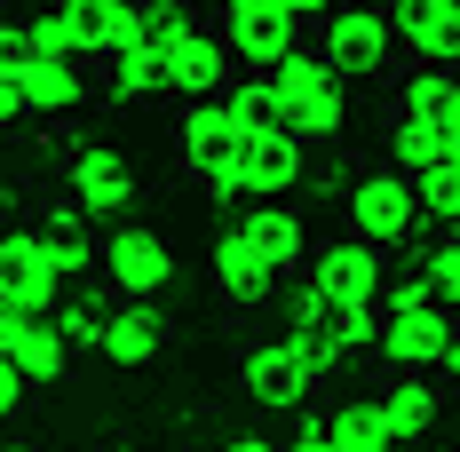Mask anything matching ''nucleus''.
Masks as SVG:
<instances>
[{
	"label": "nucleus",
	"instance_id": "obj_1",
	"mask_svg": "<svg viewBox=\"0 0 460 452\" xmlns=\"http://www.w3.org/2000/svg\"><path fill=\"white\" fill-rule=\"evenodd\" d=\"M246 151H254V128H238L230 95H199L175 111V159L190 167V182L223 207L246 191Z\"/></svg>",
	"mask_w": 460,
	"mask_h": 452
},
{
	"label": "nucleus",
	"instance_id": "obj_2",
	"mask_svg": "<svg viewBox=\"0 0 460 452\" xmlns=\"http://www.w3.org/2000/svg\"><path fill=\"white\" fill-rule=\"evenodd\" d=\"M341 207H349V238H366V246H381V254H405V246L420 238V223H429L420 182L405 175V167H373Z\"/></svg>",
	"mask_w": 460,
	"mask_h": 452
},
{
	"label": "nucleus",
	"instance_id": "obj_3",
	"mask_svg": "<svg viewBox=\"0 0 460 452\" xmlns=\"http://www.w3.org/2000/svg\"><path fill=\"white\" fill-rule=\"evenodd\" d=\"M318 48H325V64L341 80H381L397 64V16L389 8H366V0H341L318 24Z\"/></svg>",
	"mask_w": 460,
	"mask_h": 452
},
{
	"label": "nucleus",
	"instance_id": "obj_4",
	"mask_svg": "<svg viewBox=\"0 0 460 452\" xmlns=\"http://www.w3.org/2000/svg\"><path fill=\"white\" fill-rule=\"evenodd\" d=\"M223 40L238 56V72H278L294 48L310 40V24L286 0H223Z\"/></svg>",
	"mask_w": 460,
	"mask_h": 452
},
{
	"label": "nucleus",
	"instance_id": "obj_5",
	"mask_svg": "<svg viewBox=\"0 0 460 452\" xmlns=\"http://www.w3.org/2000/svg\"><path fill=\"white\" fill-rule=\"evenodd\" d=\"M103 286H111L119 302H159V294L175 286V246L151 223H119L103 238Z\"/></svg>",
	"mask_w": 460,
	"mask_h": 452
},
{
	"label": "nucleus",
	"instance_id": "obj_6",
	"mask_svg": "<svg viewBox=\"0 0 460 452\" xmlns=\"http://www.w3.org/2000/svg\"><path fill=\"white\" fill-rule=\"evenodd\" d=\"M453 341H460V310H445V302L389 310V325H381L389 373H437V365H453Z\"/></svg>",
	"mask_w": 460,
	"mask_h": 452
},
{
	"label": "nucleus",
	"instance_id": "obj_7",
	"mask_svg": "<svg viewBox=\"0 0 460 452\" xmlns=\"http://www.w3.org/2000/svg\"><path fill=\"white\" fill-rule=\"evenodd\" d=\"M64 286H72V278L56 270L48 230H8V238H0V302L56 317V310H64Z\"/></svg>",
	"mask_w": 460,
	"mask_h": 452
},
{
	"label": "nucleus",
	"instance_id": "obj_8",
	"mask_svg": "<svg viewBox=\"0 0 460 452\" xmlns=\"http://www.w3.org/2000/svg\"><path fill=\"white\" fill-rule=\"evenodd\" d=\"M302 278H318L333 310H366V302H381V294H389V278H381V246H366V238L310 246V270H302Z\"/></svg>",
	"mask_w": 460,
	"mask_h": 452
},
{
	"label": "nucleus",
	"instance_id": "obj_9",
	"mask_svg": "<svg viewBox=\"0 0 460 452\" xmlns=\"http://www.w3.org/2000/svg\"><path fill=\"white\" fill-rule=\"evenodd\" d=\"M238 389H246L254 405H286V412H302L310 397H318L310 365H302V350H294L286 333H270V341H254V350L238 358Z\"/></svg>",
	"mask_w": 460,
	"mask_h": 452
},
{
	"label": "nucleus",
	"instance_id": "obj_10",
	"mask_svg": "<svg viewBox=\"0 0 460 452\" xmlns=\"http://www.w3.org/2000/svg\"><path fill=\"white\" fill-rule=\"evenodd\" d=\"M0 350H8V365L16 373H32V381H64L72 373V333L56 325V317L40 310H16V302H0Z\"/></svg>",
	"mask_w": 460,
	"mask_h": 452
},
{
	"label": "nucleus",
	"instance_id": "obj_11",
	"mask_svg": "<svg viewBox=\"0 0 460 452\" xmlns=\"http://www.w3.org/2000/svg\"><path fill=\"white\" fill-rule=\"evenodd\" d=\"M159 72H167V95H183V103L238 88V56H230V40H223V32H207V24L167 48V56H159Z\"/></svg>",
	"mask_w": 460,
	"mask_h": 452
},
{
	"label": "nucleus",
	"instance_id": "obj_12",
	"mask_svg": "<svg viewBox=\"0 0 460 452\" xmlns=\"http://www.w3.org/2000/svg\"><path fill=\"white\" fill-rule=\"evenodd\" d=\"M207 270H215V294H223L230 310H262V302L278 294V278H286V270H278V262H270V254H262V246H254L238 223L215 238V262H207Z\"/></svg>",
	"mask_w": 460,
	"mask_h": 452
},
{
	"label": "nucleus",
	"instance_id": "obj_13",
	"mask_svg": "<svg viewBox=\"0 0 460 452\" xmlns=\"http://www.w3.org/2000/svg\"><path fill=\"white\" fill-rule=\"evenodd\" d=\"M389 16H397V40L413 64H437V72L460 64V0H397Z\"/></svg>",
	"mask_w": 460,
	"mask_h": 452
},
{
	"label": "nucleus",
	"instance_id": "obj_14",
	"mask_svg": "<svg viewBox=\"0 0 460 452\" xmlns=\"http://www.w3.org/2000/svg\"><path fill=\"white\" fill-rule=\"evenodd\" d=\"M64 191H80L88 215H128L136 175H128L119 151H103V143H72V159H64Z\"/></svg>",
	"mask_w": 460,
	"mask_h": 452
},
{
	"label": "nucleus",
	"instance_id": "obj_15",
	"mask_svg": "<svg viewBox=\"0 0 460 452\" xmlns=\"http://www.w3.org/2000/svg\"><path fill=\"white\" fill-rule=\"evenodd\" d=\"M373 397H381V412H389L397 445H429V437H437V421H445V397H437V381H429V373H389Z\"/></svg>",
	"mask_w": 460,
	"mask_h": 452
},
{
	"label": "nucleus",
	"instance_id": "obj_16",
	"mask_svg": "<svg viewBox=\"0 0 460 452\" xmlns=\"http://www.w3.org/2000/svg\"><path fill=\"white\" fill-rule=\"evenodd\" d=\"M167 333H175V317L159 310V302H119V310H111V333H103V358L136 373V365H151L167 350Z\"/></svg>",
	"mask_w": 460,
	"mask_h": 452
},
{
	"label": "nucleus",
	"instance_id": "obj_17",
	"mask_svg": "<svg viewBox=\"0 0 460 452\" xmlns=\"http://www.w3.org/2000/svg\"><path fill=\"white\" fill-rule=\"evenodd\" d=\"M389 120H420V128H460V72H437V64L405 72V88L389 95Z\"/></svg>",
	"mask_w": 460,
	"mask_h": 452
},
{
	"label": "nucleus",
	"instance_id": "obj_18",
	"mask_svg": "<svg viewBox=\"0 0 460 452\" xmlns=\"http://www.w3.org/2000/svg\"><path fill=\"white\" fill-rule=\"evenodd\" d=\"M88 80H95V64H72V56H24V88H32V120H64V111H80Z\"/></svg>",
	"mask_w": 460,
	"mask_h": 452
},
{
	"label": "nucleus",
	"instance_id": "obj_19",
	"mask_svg": "<svg viewBox=\"0 0 460 452\" xmlns=\"http://www.w3.org/2000/svg\"><path fill=\"white\" fill-rule=\"evenodd\" d=\"M238 230H246V238L270 254L278 270H302V262H310V223H302L286 199H262V207H246V215H238Z\"/></svg>",
	"mask_w": 460,
	"mask_h": 452
},
{
	"label": "nucleus",
	"instance_id": "obj_20",
	"mask_svg": "<svg viewBox=\"0 0 460 452\" xmlns=\"http://www.w3.org/2000/svg\"><path fill=\"white\" fill-rule=\"evenodd\" d=\"M95 88L111 95V103H151V95H167V72H159V56L151 48H103L95 56Z\"/></svg>",
	"mask_w": 460,
	"mask_h": 452
},
{
	"label": "nucleus",
	"instance_id": "obj_21",
	"mask_svg": "<svg viewBox=\"0 0 460 452\" xmlns=\"http://www.w3.org/2000/svg\"><path fill=\"white\" fill-rule=\"evenodd\" d=\"M310 175V143L294 136V128H278V136H254V151H246V191H294V182Z\"/></svg>",
	"mask_w": 460,
	"mask_h": 452
},
{
	"label": "nucleus",
	"instance_id": "obj_22",
	"mask_svg": "<svg viewBox=\"0 0 460 452\" xmlns=\"http://www.w3.org/2000/svg\"><path fill=\"white\" fill-rule=\"evenodd\" d=\"M24 48L32 56H72V64H95L88 32H80V16H72V0H40L32 16H24Z\"/></svg>",
	"mask_w": 460,
	"mask_h": 452
},
{
	"label": "nucleus",
	"instance_id": "obj_23",
	"mask_svg": "<svg viewBox=\"0 0 460 452\" xmlns=\"http://www.w3.org/2000/svg\"><path fill=\"white\" fill-rule=\"evenodd\" d=\"M445 159H460V128L389 120V167H405V175H429V167H445Z\"/></svg>",
	"mask_w": 460,
	"mask_h": 452
},
{
	"label": "nucleus",
	"instance_id": "obj_24",
	"mask_svg": "<svg viewBox=\"0 0 460 452\" xmlns=\"http://www.w3.org/2000/svg\"><path fill=\"white\" fill-rule=\"evenodd\" d=\"M230 111H238V128H254V136H278V128H294V103L278 88V72H238V88H230Z\"/></svg>",
	"mask_w": 460,
	"mask_h": 452
},
{
	"label": "nucleus",
	"instance_id": "obj_25",
	"mask_svg": "<svg viewBox=\"0 0 460 452\" xmlns=\"http://www.w3.org/2000/svg\"><path fill=\"white\" fill-rule=\"evenodd\" d=\"M72 16H80V32H88L95 56L143 40V0H72Z\"/></svg>",
	"mask_w": 460,
	"mask_h": 452
},
{
	"label": "nucleus",
	"instance_id": "obj_26",
	"mask_svg": "<svg viewBox=\"0 0 460 452\" xmlns=\"http://www.w3.org/2000/svg\"><path fill=\"white\" fill-rule=\"evenodd\" d=\"M333 445L341 452H397V429H389L381 397H341L333 405Z\"/></svg>",
	"mask_w": 460,
	"mask_h": 452
},
{
	"label": "nucleus",
	"instance_id": "obj_27",
	"mask_svg": "<svg viewBox=\"0 0 460 452\" xmlns=\"http://www.w3.org/2000/svg\"><path fill=\"white\" fill-rule=\"evenodd\" d=\"M341 128H349V80H333L318 95H294V136L302 143H341Z\"/></svg>",
	"mask_w": 460,
	"mask_h": 452
},
{
	"label": "nucleus",
	"instance_id": "obj_28",
	"mask_svg": "<svg viewBox=\"0 0 460 452\" xmlns=\"http://www.w3.org/2000/svg\"><path fill=\"white\" fill-rule=\"evenodd\" d=\"M333 80H341V72L325 64V48H318V40H302L294 56H286V64H278V88H286V103H294V95H318V88H333Z\"/></svg>",
	"mask_w": 460,
	"mask_h": 452
},
{
	"label": "nucleus",
	"instance_id": "obj_29",
	"mask_svg": "<svg viewBox=\"0 0 460 452\" xmlns=\"http://www.w3.org/2000/svg\"><path fill=\"white\" fill-rule=\"evenodd\" d=\"M413 254L429 262V278H437V302L460 310V230H445V238H413Z\"/></svg>",
	"mask_w": 460,
	"mask_h": 452
},
{
	"label": "nucleus",
	"instance_id": "obj_30",
	"mask_svg": "<svg viewBox=\"0 0 460 452\" xmlns=\"http://www.w3.org/2000/svg\"><path fill=\"white\" fill-rule=\"evenodd\" d=\"M183 32H199L190 0H143V48H151V56H167Z\"/></svg>",
	"mask_w": 460,
	"mask_h": 452
},
{
	"label": "nucleus",
	"instance_id": "obj_31",
	"mask_svg": "<svg viewBox=\"0 0 460 452\" xmlns=\"http://www.w3.org/2000/svg\"><path fill=\"white\" fill-rule=\"evenodd\" d=\"M420 182V207H429V223L437 230H460V159H445V167H429Z\"/></svg>",
	"mask_w": 460,
	"mask_h": 452
},
{
	"label": "nucleus",
	"instance_id": "obj_32",
	"mask_svg": "<svg viewBox=\"0 0 460 452\" xmlns=\"http://www.w3.org/2000/svg\"><path fill=\"white\" fill-rule=\"evenodd\" d=\"M48 230V223H40ZM48 254H56V270L64 278H88L95 262H103V246L88 238V223H72V230H48Z\"/></svg>",
	"mask_w": 460,
	"mask_h": 452
},
{
	"label": "nucleus",
	"instance_id": "obj_33",
	"mask_svg": "<svg viewBox=\"0 0 460 452\" xmlns=\"http://www.w3.org/2000/svg\"><path fill=\"white\" fill-rule=\"evenodd\" d=\"M325 325H333V302H325L318 278H302V286L286 294V333H325Z\"/></svg>",
	"mask_w": 460,
	"mask_h": 452
},
{
	"label": "nucleus",
	"instance_id": "obj_34",
	"mask_svg": "<svg viewBox=\"0 0 460 452\" xmlns=\"http://www.w3.org/2000/svg\"><path fill=\"white\" fill-rule=\"evenodd\" d=\"M381 325H389V302H366V310H333V341H341V350H381Z\"/></svg>",
	"mask_w": 460,
	"mask_h": 452
},
{
	"label": "nucleus",
	"instance_id": "obj_35",
	"mask_svg": "<svg viewBox=\"0 0 460 452\" xmlns=\"http://www.w3.org/2000/svg\"><path fill=\"white\" fill-rule=\"evenodd\" d=\"M56 325H64L80 350H103V333H111V310L88 294V302H64V310H56Z\"/></svg>",
	"mask_w": 460,
	"mask_h": 452
},
{
	"label": "nucleus",
	"instance_id": "obj_36",
	"mask_svg": "<svg viewBox=\"0 0 460 452\" xmlns=\"http://www.w3.org/2000/svg\"><path fill=\"white\" fill-rule=\"evenodd\" d=\"M24 389H32V373H16V365H8V373H0V405L24 412Z\"/></svg>",
	"mask_w": 460,
	"mask_h": 452
},
{
	"label": "nucleus",
	"instance_id": "obj_37",
	"mask_svg": "<svg viewBox=\"0 0 460 452\" xmlns=\"http://www.w3.org/2000/svg\"><path fill=\"white\" fill-rule=\"evenodd\" d=\"M286 8H294V16H302V24H325V16H333V8H341V0H286Z\"/></svg>",
	"mask_w": 460,
	"mask_h": 452
},
{
	"label": "nucleus",
	"instance_id": "obj_38",
	"mask_svg": "<svg viewBox=\"0 0 460 452\" xmlns=\"http://www.w3.org/2000/svg\"><path fill=\"white\" fill-rule=\"evenodd\" d=\"M223 452H286V445H270V437H230Z\"/></svg>",
	"mask_w": 460,
	"mask_h": 452
},
{
	"label": "nucleus",
	"instance_id": "obj_39",
	"mask_svg": "<svg viewBox=\"0 0 460 452\" xmlns=\"http://www.w3.org/2000/svg\"><path fill=\"white\" fill-rule=\"evenodd\" d=\"M0 452H40V445H24V437H16V445H0Z\"/></svg>",
	"mask_w": 460,
	"mask_h": 452
},
{
	"label": "nucleus",
	"instance_id": "obj_40",
	"mask_svg": "<svg viewBox=\"0 0 460 452\" xmlns=\"http://www.w3.org/2000/svg\"><path fill=\"white\" fill-rule=\"evenodd\" d=\"M445 373H453V381H460V341H453V365H445Z\"/></svg>",
	"mask_w": 460,
	"mask_h": 452
},
{
	"label": "nucleus",
	"instance_id": "obj_41",
	"mask_svg": "<svg viewBox=\"0 0 460 452\" xmlns=\"http://www.w3.org/2000/svg\"><path fill=\"white\" fill-rule=\"evenodd\" d=\"M420 452H460V445H420Z\"/></svg>",
	"mask_w": 460,
	"mask_h": 452
},
{
	"label": "nucleus",
	"instance_id": "obj_42",
	"mask_svg": "<svg viewBox=\"0 0 460 452\" xmlns=\"http://www.w3.org/2000/svg\"><path fill=\"white\" fill-rule=\"evenodd\" d=\"M397 452H420V445H397Z\"/></svg>",
	"mask_w": 460,
	"mask_h": 452
}]
</instances>
